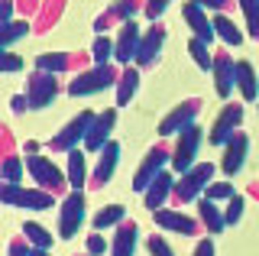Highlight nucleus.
<instances>
[{
  "instance_id": "43",
  "label": "nucleus",
  "mask_w": 259,
  "mask_h": 256,
  "mask_svg": "<svg viewBox=\"0 0 259 256\" xmlns=\"http://www.w3.org/2000/svg\"><path fill=\"white\" fill-rule=\"evenodd\" d=\"M194 4H198V7H204V10H214V13H227L233 0H194Z\"/></svg>"
},
{
  "instance_id": "34",
  "label": "nucleus",
  "mask_w": 259,
  "mask_h": 256,
  "mask_svg": "<svg viewBox=\"0 0 259 256\" xmlns=\"http://www.w3.org/2000/svg\"><path fill=\"white\" fill-rule=\"evenodd\" d=\"M237 7L243 10V20H246V33L259 42V0H237Z\"/></svg>"
},
{
  "instance_id": "1",
  "label": "nucleus",
  "mask_w": 259,
  "mask_h": 256,
  "mask_svg": "<svg viewBox=\"0 0 259 256\" xmlns=\"http://www.w3.org/2000/svg\"><path fill=\"white\" fill-rule=\"evenodd\" d=\"M214 172L217 165L214 162H198L194 169H188L185 175H178L175 179V188H172V204H191L198 201L201 195H204V188L214 182Z\"/></svg>"
},
{
  "instance_id": "47",
  "label": "nucleus",
  "mask_w": 259,
  "mask_h": 256,
  "mask_svg": "<svg viewBox=\"0 0 259 256\" xmlns=\"http://www.w3.org/2000/svg\"><path fill=\"white\" fill-rule=\"evenodd\" d=\"M23 153H26V156H39V143H36V140H29L26 146H23Z\"/></svg>"
},
{
  "instance_id": "31",
  "label": "nucleus",
  "mask_w": 259,
  "mask_h": 256,
  "mask_svg": "<svg viewBox=\"0 0 259 256\" xmlns=\"http://www.w3.org/2000/svg\"><path fill=\"white\" fill-rule=\"evenodd\" d=\"M23 237L32 243V250H52V243H55V237L49 234L42 224H36V221H26V224H23Z\"/></svg>"
},
{
  "instance_id": "4",
  "label": "nucleus",
  "mask_w": 259,
  "mask_h": 256,
  "mask_svg": "<svg viewBox=\"0 0 259 256\" xmlns=\"http://www.w3.org/2000/svg\"><path fill=\"white\" fill-rule=\"evenodd\" d=\"M26 172L36 182V188L49 191V195H65V188H68V175L49 156H26Z\"/></svg>"
},
{
  "instance_id": "49",
  "label": "nucleus",
  "mask_w": 259,
  "mask_h": 256,
  "mask_svg": "<svg viewBox=\"0 0 259 256\" xmlns=\"http://www.w3.org/2000/svg\"><path fill=\"white\" fill-rule=\"evenodd\" d=\"M23 4H32V0H23Z\"/></svg>"
},
{
  "instance_id": "24",
  "label": "nucleus",
  "mask_w": 259,
  "mask_h": 256,
  "mask_svg": "<svg viewBox=\"0 0 259 256\" xmlns=\"http://www.w3.org/2000/svg\"><path fill=\"white\" fill-rule=\"evenodd\" d=\"M136 88H140V68L136 65H126V68H120V78H117V98H113V104L117 107H126L130 101L136 98Z\"/></svg>"
},
{
  "instance_id": "14",
  "label": "nucleus",
  "mask_w": 259,
  "mask_h": 256,
  "mask_svg": "<svg viewBox=\"0 0 259 256\" xmlns=\"http://www.w3.org/2000/svg\"><path fill=\"white\" fill-rule=\"evenodd\" d=\"M143 7H146V0H113L107 10L94 20V33L104 36L110 29V23H130L136 13H143Z\"/></svg>"
},
{
  "instance_id": "25",
  "label": "nucleus",
  "mask_w": 259,
  "mask_h": 256,
  "mask_svg": "<svg viewBox=\"0 0 259 256\" xmlns=\"http://www.w3.org/2000/svg\"><path fill=\"white\" fill-rule=\"evenodd\" d=\"M237 91H240L243 101H256L259 98L256 68H253V62H246V59H237Z\"/></svg>"
},
{
  "instance_id": "5",
  "label": "nucleus",
  "mask_w": 259,
  "mask_h": 256,
  "mask_svg": "<svg viewBox=\"0 0 259 256\" xmlns=\"http://www.w3.org/2000/svg\"><path fill=\"white\" fill-rule=\"evenodd\" d=\"M201 140H204V130L198 123H191L188 130H182L175 137V146H172V169L178 175H185L188 169L198 165V149H201Z\"/></svg>"
},
{
  "instance_id": "13",
  "label": "nucleus",
  "mask_w": 259,
  "mask_h": 256,
  "mask_svg": "<svg viewBox=\"0 0 259 256\" xmlns=\"http://www.w3.org/2000/svg\"><path fill=\"white\" fill-rule=\"evenodd\" d=\"M214 91L224 101H230V94L237 91V59H230V49H214Z\"/></svg>"
},
{
  "instance_id": "39",
  "label": "nucleus",
  "mask_w": 259,
  "mask_h": 256,
  "mask_svg": "<svg viewBox=\"0 0 259 256\" xmlns=\"http://www.w3.org/2000/svg\"><path fill=\"white\" fill-rule=\"evenodd\" d=\"M146 250H149V256H175V250L168 246V240L162 234H152L149 240H146Z\"/></svg>"
},
{
  "instance_id": "23",
  "label": "nucleus",
  "mask_w": 259,
  "mask_h": 256,
  "mask_svg": "<svg viewBox=\"0 0 259 256\" xmlns=\"http://www.w3.org/2000/svg\"><path fill=\"white\" fill-rule=\"evenodd\" d=\"M136 243H140V227L136 221H123L120 227H113V240H110V256H133Z\"/></svg>"
},
{
  "instance_id": "21",
  "label": "nucleus",
  "mask_w": 259,
  "mask_h": 256,
  "mask_svg": "<svg viewBox=\"0 0 259 256\" xmlns=\"http://www.w3.org/2000/svg\"><path fill=\"white\" fill-rule=\"evenodd\" d=\"M36 71H49V75H65V71H75L84 65L78 52H39L36 55Z\"/></svg>"
},
{
  "instance_id": "46",
  "label": "nucleus",
  "mask_w": 259,
  "mask_h": 256,
  "mask_svg": "<svg viewBox=\"0 0 259 256\" xmlns=\"http://www.w3.org/2000/svg\"><path fill=\"white\" fill-rule=\"evenodd\" d=\"M13 23V0H0V26Z\"/></svg>"
},
{
  "instance_id": "36",
  "label": "nucleus",
  "mask_w": 259,
  "mask_h": 256,
  "mask_svg": "<svg viewBox=\"0 0 259 256\" xmlns=\"http://www.w3.org/2000/svg\"><path fill=\"white\" fill-rule=\"evenodd\" d=\"M233 195H237V191H233L230 182H210V185L204 188V198H210V201H217V204H221V201L227 204Z\"/></svg>"
},
{
  "instance_id": "18",
  "label": "nucleus",
  "mask_w": 259,
  "mask_h": 256,
  "mask_svg": "<svg viewBox=\"0 0 259 256\" xmlns=\"http://www.w3.org/2000/svg\"><path fill=\"white\" fill-rule=\"evenodd\" d=\"M113 126H117V107L101 110V114L94 117L91 130H88V137H84V149H88V153H101V149L107 146V143H110V133H113Z\"/></svg>"
},
{
  "instance_id": "16",
  "label": "nucleus",
  "mask_w": 259,
  "mask_h": 256,
  "mask_svg": "<svg viewBox=\"0 0 259 256\" xmlns=\"http://www.w3.org/2000/svg\"><path fill=\"white\" fill-rule=\"evenodd\" d=\"M140 39H143V29H140V23H120V33L117 39H113V59L120 62V65H133V59H136V49H140Z\"/></svg>"
},
{
  "instance_id": "26",
  "label": "nucleus",
  "mask_w": 259,
  "mask_h": 256,
  "mask_svg": "<svg viewBox=\"0 0 259 256\" xmlns=\"http://www.w3.org/2000/svg\"><path fill=\"white\" fill-rule=\"evenodd\" d=\"M198 221H201V227H204L207 234H221L227 227L224 211L217 207V201H210V198H198Z\"/></svg>"
},
{
  "instance_id": "7",
  "label": "nucleus",
  "mask_w": 259,
  "mask_h": 256,
  "mask_svg": "<svg viewBox=\"0 0 259 256\" xmlns=\"http://www.w3.org/2000/svg\"><path fill=\"white\" fill-rule=\"evenodd\" d=\"M0 198H4V204L10 207H26V211H49V207L55 204V195H49L42 188H23V185H4L0 191Z\"/></svg>"
},
{
  "instance_id": "12",
  "label": "nucleus",
  "mask_w": 259,
  "mask_h": 256,
  "mask_svg": "<svg viewBox=\"0 0 259 256\" xmlns=\"http://www.w3.org/2000/svg\"><path fill=\"white\" fill-rule=\"evenodd\" d=\"M162 46H165V26H162V23H149V26L143 29V39H140V49H136L133 65L140 71L152 68L159 62V55H162Z\"/></svg>"
},
{
  "instance_id": "30",
  "label": "nucleus",
  "mask_w": 259,
  "mask_h": 256,
  "mask_svg": "<svg viewBox=\"0 0 259 256\" xmlns=\"http://www.w3.org/2000/svg\"><path fill=\"white\" fill-rule=\"evenodd\" d=\"M23 169H26V162L16 153H4V162H0V179H4V185H23Z\"/></svg>"
},
{
  "instance_id": "9",
  "label": "nucleus",
  "mask_w": 259,
  "mask_h": 256,
  "mask_svg": "<svg viewBox=\"0 0 259 256\" xmlns=\"http://www.w3.org/2000/svg\"><path fill=\"white\" fill-rule=\"evenodd\" d=\"M26 98L32 110H46L52 107V101L59 98V78L49 71H29L26 75Z\"/></svg>"
},
{
  "instance_id": "45",
  "label": "nucleus",
  "mask_w": 259,
  "mask_h": 256,
  "mask_svg": "<svg viewBox=\"0 0 259 256\" xmlns=\"http://www.w3.org/2000/svg\"><path fill=\"white\" fill-rule=\"evenodd\" d=\"M191 256H214V240L204 237V240H198V246H194V253Z\"/></svg>"
},
{
  "instance_id": "44",
  "label": "nucleus",
  "mask_w": 259,
  "mask_h": 256,
  "mask_svg": "<svg viewBox=\"0 0 259 256\" xmlns=\"http://www.w3.org/2000/svg\"><path fill=\"white\" fill-rule=\"evenodd\" d=\"M10 107H13V114H26V110H32L26 94H13V98H10Z\"/></svg>"
},
{
  "instance_id": "15",
  "label": "nucleus",
  "mask_w": 259,
  "mask_h": 256,
  "mask_svg": "<svg viewBox=\"0 0 259 256\" xmlns=\"http://www.w3.org/2000/svg\"><path fill=\"white\" fill-rule=\"evenodd\" d=\"M152 218H156L159 230H172V234H182V237H198L201 234V221L182 214L178 207H159V211H152Z\"/></svg>"
},
{
  "instance_id": "38",
  "label": "nucleus",
  "mask_w": 259,
  "mask_h": 256,
  "mask_svg": "<svg viewBox=\"0 0 259 256\" xmlns=\"http://www.w3.org/2000/svg\"><path fill=\"white\" fill-rule=\"evenodd\" d=\"M243 198L240 195H233L230 201H227V207H224V221H227V227H233V224H240V218H243Z\"/></svg>"
},
{
  "instance_id": "2",
  "label": "nucleus",
  "mask_w": 259,
  "mask_h": 256,
  "mask_svg": "<svg viewBox=\"0 0 259 256\" xmlns=\"http://www.w3.org/2000/svg\"><path fill=\"white\" fill-rule=\"evenodd\" d=\"M117 78H120V71L113 65L81 68L68 81V94L71 98H91V94H101V91H107V88H117Z\"/></svg>"
},
{
  "instance_id": "10",
  "label": "nucleus",
  "mask_w": 259,
  "mask_h": 256,
  "mask_svg": "<svg viewBox=\"0 0 259 256\" xmlns=\"http://www.w3.org/2000/svg\"><path fill=\"white\" fill-rule=\"evenodd\" d=\"M240 123H243V104L237 101H227L224 107H221V114L214 117V126H210V133H207V140H210V146H227L230 143V137L240 130Z\"/></svg>"
},
{
  "instance_id": "37",
  "label": "nucleus",
  "mask_w": 259,
  "mask_h": 256,
  "mask_svg": "<svg viewBox=\"0 0 259 256\" xmlns=\"http://www.w3.org/2000/svg\"><path fill=\"white\" fill-rule=\"evenodd\" d=\"M23 68H26L23 55H16L13 49L0 52V71H4V75H16V71H23Z\"/></svg>"
},
{
  "instance_id": "50",
  "label": "nucleus",
  "mask_w": 259,
  "mask_h": 256,
  "mask_svg": "<svg viewBox=\"0 0 259 256\" xmlns=\"http://www.w3.org/2000/svg\"><path fill=\"white\" fill-rule=\"evenodd\" d=\"M84 256H91V253H84Z\"/></svg>"
},
{
  "instance_id": "6",
  "label": "nucleus",
  "mask_w": 259,
  "mask_h": 256,
  "mask_svg": "<svg viewBox=\"0 0 259 256\" xmlns=\"http://www.w3.org/2000/svg\"><path fill=\"white\" fill-rule=\"evenodd\" d=\"M201 107H204V101L201 98H188V101H178L172 110H168L165 117H162L159 123V137H178L182 130H188V126L198 120Z\"/></svg>"
},
{
  "instance_id": "22",
  "label": "nucleus",
  "mask_w": 259,
  "mask_h": 256,
  "mask_svg": "<svg viewBox=\"0 0 259 256\" xmlns=\"http://www.w3.org/2000/svg\"><path fill=\"white\" fill-rule=\"evenodd\" d=\"M172 188H175V175L172 172H162V175H156L152 179V185L143 191V204L149 207V211H159L162 204H168L172 201Z\"/></svg>"
},
{
  "instance_id": "3",
  "label": "nucleus",
  "mask_w": 259,
  "mask_h": 256,
  "mask_svg": "<svg viewBox=\"0 0 259 256\" xmlns=\"http://www.w3.org/2000/svg\"><path fill=\"white\" fill-rule=\"evenodd\" d=\"M94 110H78L75 117L68 120V123L62 126L59 133H55L52 140H49V149H52V153H75V149L81 146V143H84V137H88V130H91V123H94Z\"/></svg>"
},
{
  "instance_id": "33",
  "label": "nucleus",
  "mask_w": 259,
  "mask_h": 256,
  "mask_svg": "<svg viewBox=\"0 0 259 256\" xmlns=\"http://www.w3.org/2000/svg\"><path fill=\"white\" fill-rule=\"evenodd\" d=\"M188 55L194 59V65H198L201 71H210L214 68V49H210L207 42H201V39H188Z\"/></svg>"
},
{
  "instance_id": "42",
  "label": "nucleus",
  "mask_w": 259,
  "mask_h": 256,
  "mask_svg": "<svg viewBox=\"0 0 259 256\" xmlns=\"http://www.w3.org/2000/svg\"><path fill=\"white\" fill-rule=\"evenodd\" d=\"M7 256H32V243H29L23 234L13 237L10 243H7Z\"/></svg>"
},
{
  "instance_id": "11",
  "label": "nucleus",
  "mask_w": 259,
  "mask_h": 256,
  "mask_svg": "<svg viewBox=\"0 0 259 256\" xmlns=\"http://www.w3.org/2000/svg\"><path fill=\"white\" fill-rule=\"evenodd\" d=\"M84 191H68L65 201L59 204V237L62 240H71L81 230L84 224Z\"/></svg>"
},
{
  "instance_id": "29",
  "label": "nucleus",
  "mask_w": 259,
  "mask_h": 256,
  "mask_svg": "<svg viewBox=\"0 0 259 256\" xmlns=\"http://www.w3.org/2000/svg\"><path fill=\"white\" fill-rule=\"evenodd\" d=\"M126 221V207L123 204H104L101 211L94 214V221H91V227L101 234V230H110V227H120V224Z\"/></svg>"
},
{
  "instance_id": "51",
  "label": "nucleus",
  "mask_w": 259,
  "mask_h": 256,
  "mask_svg": "<svg viewBox=\"0 0 259 256\" xmlns=\"http://www.w3.org/2000/svg\"><path fill=\"white\" fill-rule=\"evenodd\" d=\"M256 110H259V107H256Z\"/></svg>"
},
{
  "instance_id": "20",
  "label": "nucleus",
  "mask_w": 259,
  "mask_h": 256,
  "mask_svg": "<svg viewBox=\"0 0 259 256\" xmlns=\"http://www.w3.org/2000/svg\"><path fill=\"white\" fill-rule=\"evenodd\" d=\"M246 156H249V137L243 130H237L230 137V143L224 146V156H221V169L227 179H233L243 165H246Z\"/></svg>"
},
{
  "instance_id": "27",
  "label": "nucleus",
  "mask_w": 259,
  "mask_h": 256,
  "mask_svg": "<svg viewBox=\"0 0 259 256\" xmlns=\"http://www.w3.org/2000/svg\"><path fill=\"white\" fill-rule=\"evenodd\" d=\"M65 175H68V185L71 191H81L91 182V175H88V159L81 149H75V153H68V165H65Z\"/></svg>"
},
{
  "instance_id": "19",
  "label": "nucleus",
  "mask_w": 259,
  "mask_h": 256,
  "mask_svg": "<svg viewBox=\"0 0 259 256\" xmlns=\"http://www.w3.org/2000/svg\"><path fill=\"white\" fill-rule=\"evenodd\" d=\"M117 165H120V143H117V140H110L107 146L97 153V162H94V172H91V182H88V185L101 191V188L113 179Z\"/></svg>"
},
{
  "instance_id": "35",
  "label": "nucleus",
  "mask_w": 259,
  "mask_h": 256,
  "mask_svg": "<svg viewBox=\"0 0 259 256\" xmlns=\"http://www.w3.org/2000/svg\"><path fill=\"white\" fill-rule=\"evenodd\" d=\"M91 59H94V65H110V59H113V42H110L107 36H97V39H94Z\"/></svg>"
},
{
  "instance_id": "41",
  "label": "nucleus",
  "mask_w": 259,
  "mask_h": 256,
  "mask_svg": "<svg viewBox=\"0 0 259 256\" xmlns=\"http://www.w3.org/2000/svg\"><path fill=\"white\" fill-rule=\"evenodd\" d=\"M168 4H172V0H146V7H143L146 20H149V23H159V17L168 10Z\"/></svg>"
},
{
  "instance_id": "8",
  "label": "nucleus",
  "mask_w": 259,
  "mask_h": 256,
  "mask_svg": "<svg viewBox=\"0 0 259 256\" xmlns=\"http://www.w3.org/2000/svg\"><path fill=\"white\" fill-rule=\"evenodd\" d=\"M165 165H172V149H165L162 143H156V146H152L149 153L143 156V162L136 165L133 188H136V191H146V188L152 185V179H156V175L165 172Z\"/></svg>"
},
{
  "instance_id": "28",
  "label": "nucleus",
  "mask_w": 259,
  "mask_h": 256,
  "mask_svg": "<svg viewBox=\"0 0 259 256\" xmlns=\"http://www.w3.org/2000/svg\"><path fill=\"white\" fill-rule=\"evenodd\" d=\"M214 33H217V39L227 46V49H237V46H243V33H240V26L233 23L227 13H214Z\"/></svg>"
},
{
  "instance_id": "48",
  "label": "nucleus",
  "mask_w": 259,
  "mask_h": 256,
  "mask_svg": "<svg viewBox=\"0 0 259 256\" xmlns=\"http://www.w3.org/2000/svg\"><path fill=\"white\" fill-rule=\"evenodd\" d=\"M32 256H49V250H32Z\"/></svg>"
},
{
  "instance_id": "40",
  "label": "nucleus",
  "mask_w": 259,
  "mask_h": 256,
  "mask_svg": "<svg viewBox=\"0 0 259 256\" xmlns=\"http://www.w3.org/2000/svg\"><path fill=\"white\" fill-rule=\"evenodd\" d=\"M107 250H110V243L104 240V234H97V230H94V234H88V240H84V253H91V256H104Z\"/></svg>"
},
{
  "instance_id": "32",
  "label": "nucleus",
  "mask_w": 259,
  "mask_h": 256,
  "mask_svg": "<svg viewBox=\"0 0 259 256\" xmlns=\"http://www.w3.org/2000/svg\"><path fill=\"white\" fill-rule=\"evenodd\" d=\"M29 29L32 26H29L26 20H13V23H7V26H0V49H4V52L13 49L23 36H29Z\"/></svg>"
},
{
  "instance_id": "17",
  "label": "nucleus",
  "mask_w": 259,
  "mask_h": 256,
  "mask_svg": "<svg viewBox=\"0 0 259 256\" xmlns=\"http://www.w3.org/2000/svg\"><path fill=\"white\" fill-rule=\"evenodd\" d=\"M182 17H185V23H188V29H191L194 39H201V42L214 46V39H217V33H214V20L207 17L204 7H198L194 0H185V4H182Z\"/></svg>"
}]
</instances>
